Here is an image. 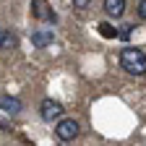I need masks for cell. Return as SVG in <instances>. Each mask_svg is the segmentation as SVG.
Instances as JSON below:
<instances>
[{
	"label": "cell",
	"mask_w": 146,
	"mask_h": 146,
	"mask_svg": "<svg viewBox=\"0 0 146 146\" xmlns=\"http://www.w3.org/2000/svg\"><path fill=\"white\" fill-rule=\"evenodd\" d=\"M120 68L131 76H143L146 73V52L136 47H125L120 52Z\"/></svg>",
	"instance_id": "obj_1"
},
{
	"label": "cell",
	"mask_w": 146,
	"mask_h": 146,
	"mask_svg": "<svg viewBox=\"0 0 146 146\" xmlns=\"http://www.w3.org/2000/svg\"><path fill=\"white\" fill-rule=\"evenodd\" d=\"M78 131H81V125L73 117H63V120H58V125H55V136H58L60 141H73L78 136Z\"/></svg>",
	"instance_id": "obj_2"
},
{
	"label": "cell",
	"mask_w": 146,
	"mask_h": 146,
	"mask_svg": "<svg viewBox=\"0 0 146 146\" xmlns=\"http://www.w3.org/2000/svg\"><path fill=\"white\" fill-rule=\"evenodd\" d=\"M39 112H42V120L52 123V120H63V104L58 99H44L39 104Z\"/></svg>",
	"instance_id": "obj_3"
},
{
	"label": "cell",
	"mask_w": 146,
	"mask_h": 146,
	"mask_svg": "<svg viewBox=\"0 0 146 146\" xmlns=\"http://www.w3.org/2000/svg\"><path fill=\"white\" fill-rule=\"evenodd\" d=\"M52 39H55L52 29H36V31L31 34V44H34L36 50H44V47H50V44H52Z\"/></svg>",
	"instance_id": "obj_4"
},
{
	"label": "cell",
	"mask_w": 146,
	"mask_h": 146,
	"mask_svg": "<svg viewBox=\"0 0 146 146\" xmlns=\"http://www.w3.org/2000/svg\"><path fill=\"white\" fill-rule=\"evenodd\" d=\"M21 99L18 97H11V94H0V110L3 112H11V115H16V112H21Z\"/></svg>",
	"instance_id": "obj_5"
},
{
	"label": "cell",
	"mask_w": 146,
	"mask_h": 146,
	"mask_svg": "<svg viewBox=\"0 0 146 146\" xmlns=\"http://www.w3.org/2000/svg\"><path fill=\"white\" fill-rule=\"evenodd\" d=\"M102 8H104V13H107V16L120 18V16L125 13V0H104Z\"/></svg>",
	"instance_id": "obj_6"
},
{
	"label": "cell",
	"mask_w": 146,
	"mask_h": 146,
	"mask_svg": "<svg viewBox=\"0 0 146 146\" xmlns=\"http://www.w3.org/2000/svg\"><path fill=\"white\" fill-rule=\"evenodd\" d=\"M18 47V36L11 31V29H3V31H0V50H16Z\"/></svg>",
	"instance_id": "obj_7"
},
{
	"label": "cell",
	"mask_w": 146,
	"mask_h": 146,
	"mask_svg": "<svg viewBox=\"0 0 146 146\" xmlns=\"http://www.w3.org/2000/svg\"><path fill=\"white\" fill-rule=\"evenodd\" d=\"M31 11H34V16H36V18H47V21H55V13H52V11H47V5H44V3H39V0H36V3H31Z\"/></svg>",
	"instance_id": "obj_8"
},
{
	"label": "cell",
	"mask_w": 146,
	"mask_h": 146,
	"mask_svg": "<svg viewBox=\"0 0 146 146\" xmlns=\"http://www.w3.org/2000/svg\"><path fill=\"white\" fill-rule=\"evenodd\" d=\"M99 29H102V34H104V36H115V31H112V26H110V24H102Z\"/></svg>",
	"instance_id": "obj_9"
},
{
	"label": "cell",
	"mask_w": 146,
	"mask_h": 146,
	"mask_svg": "<svg viewBox=\"0 0 146 146\" xmlns=\"http://www.w3.org/2000/svg\"><path fill=\"white\" fill-rule=\"evenodd\" d=\"M138 16L146 18V0H141V3H138Z\"/></svg>",
	"instance_id": "obj_10"
},
{
	"label": "cell",
	"mask_w": 146,
	"mask_h": 146,
	"mask_svg": "<svg viewBox=\"0 0 146 146\" xmlns=\"http://www.w3.org/2000/svg\"><path fill=\"white\" fill-rule=\"evenodd\" d=\"M89 3H86V0H76V3H73V8H78V11H84Z\"/></svg>",
	"instance_id": "obj_11"
}]
</instances>
